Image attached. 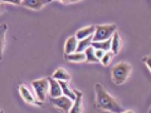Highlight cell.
Instances as JSON below:
<instances>
[{
    "mask_svg": "<svg viewBox=\"0 0 151 113\" xmlns=\"http://www.w3.org/2000/svg\"><path fill=\"white\" fill-rule=\"evenodd\" d=\"M94 89H96V106L100 108V109L108 111L111 113H122L124 112L122 106L101 86L100 83L96 84Z\"/></svg>",
    "mask_w": 151,
    "mask_h": 113,
    "instance_id": "obj_1",
    "label": "cell"
},
{
    "mask_svg": "<svg viewBox=\"0 0 151 113\" xmlns=\"http://www.w3.org/2000/svg\"><path fill=\"white\" fill-rule=\"evenodd\" d=\"M131 73V65L126 62H121L112 68V81L116 84H122L126 82Z\"/></svg>",
    "mask_w": 151,
    "mask_h": 113,
    "instance_id": "obj_2",
    "label": "cell"
},
{
    "mask_svg": "<svg viewBox=\"0 0 151 113\" xmlns=\"http://www.w3.org/2000/svg\"><path fill=\"white\" fill-rule=\"evenodd\" d=\"M117 28L115 24H106V25H97L93 34L92 41H103L107 39H111L112 35L117 31Z\"/></svg>",
    "mask_w": 151,
    "mask_h": 113,
    "instance_id": "obj_3",
    "label": "cell"
},
{
    "mask_svg": "<svg viewBox=\"0 0 151 113\" xmlns=\"http://www.w3.org/2000/svg\"><path fill=\"white\" fill-rule=\"evenodd\" d=\"M32 87L34 89V92L38 97V101L44 102L47 98V93L49 89V84H48V79L43 78V79H38V81L32 82Z\"/></svg>",
    "mask_w": 151,
    "mask_h": 113,
    "instance_id": "obj_4",
    "label": "cell"
},
{
    "mask_svg": "<svg viewBox=\"0 0 151 113\" xmlns=\"http://www.w3.org/2000/svg\"><path fill=\"white\" fill-rule=\"evenodd\" d=\"M52 104H54L57 108H59V109L64 113H69L70 107L73 104V101H70L69 98L64 97V96H60L57 98H52Z\"/></svg>",
    "mask_w": 151,
    "mask_h": 113,
    "instance_id": "obj_5",
    "label": "cell"
},
{
    "mask_svg": "<svg viewBox=\"0 0 151 113\" xmlns=\"http://www.w3.org/2000/svg\"><path fill=\"white\" fill-rule=\"evenodd\" d=\"M19 92H20V96L25 102L30 103V104H34V106H42V102L37 101L35 98L33 97V94L30 93V91L27 88V86H24V84H22V86L19 87Z\"/></svg>",
    "mask_w": 151,
    "mask_h": 113,
    "instance_id": "obj_6",
    "label": "cell"
},
{
    "mask_svg": "<svg viewBox=\"0 0 151 113\" xmlns=\"http://www.w3.org/2000/svg\"><path fill=\"white\" fill-rule=\"evenodd\" d=\"M48 79V84H49V89H48V93L50 94L52 98H57V97H60L62 96V89H60L59 86V82L55 81L53 78H47Z\"/></svg>",
    "mask_w": 151,
    "mask_h": 113,
    "instance_id": "obj_7",
    "label": "cell"
},
{
    "mask_svg": "<svg viewBox=\"0 0 151 113\" xmlns=\"http://www.w3.org/2000/svg\"><path fill=\"white\" fill-rule=\"evenodd\" d=\"M76 93V99L73 101V104L70 107L69 113H82L83 111V103H82V92L74 91Z\"/></svg>",
    "mask_w": 151,
    "mask_h": 113,
    "instance_id": "obj_8",
    "label": "cell"
},
{
    "mask_svg": "<svg viewBox=\"0 0 151 113\" xmlns=\"http://www.w3.org/2000/svg\"><path fill=\"white\" fill-rule=\"evenodd\" d=\"M48 3H49L48 0H24V1H20V5H24L27 8L39 10V9H42L44 5H47Z\"/></svg>",
    "mask_w": 151,
    "mask_h": 113,
    "instance_id": "obj_9",
    "label": "cell"
},
{
    "mask_svg": "<svg viewBox=\"0 0 151 113\" xmlns=\"http://www.w3.org/2000/svg\"><path fill=\"white\" fill-rule=\"evenodd\" d=\"M94 30H96V26L94 25H89V26H86V28H82V29H79L77 31V34H76V39H79V40H82V39H86V38L88 36H93L94 34Z\"/></svg>",
    "mask_w": 151,
    "mask_h": 113,
    "instance_id": "obj_10",
    "label": "cell"
},
{
    "mask_svg": "<svg viewBox=\"0 0 151 113\" xmlns=\"http://www.w3.org/2000/svg\"><path fill=\"white\" fill-rule=\"evenodd\" d=\"M77 44H78V40L76 39V36H69L68 40L65 41V46H64V55H68V54H72L76 53L77 50Z\"/></svg>",
    "mask_w": 151,
    "mask_h": 113,
    "instance_id": "obj_11",
    "label": "cell"
},
{
    "mask_svg": "<svg viewBox=\"0 0 151 113\" xmlns=\"http://www.w3.org/2000/svg\"><path fill=\"white\" fill-rule=\"evenodd\" d=\"M121 45H122V43H121L120 34L116 31L115 34L112 35V38H111V50L110 51H112L113 55L119 54L120 53V49H121Z\"/></svg>",
    "mask_w": 151,
    "mask_h": 113,
    "instance_id": "obj_12",
    "label": "cell"
},
{
    "mask_svg": "<svg viewBox=\"0 0 151 113\" xmlns=\"http://www.w3.org/2000/svg\"><path fill=\"white\" fill-rule=\"evenodd\" d=\"M52 78L55 79V81H58V82H69L70 81V74L65 69L59 68V69H57L54 72V74H53V77Z\"/></svg>",
    "mask_w": 151,
    "mask_h": 113,
    "instance_id": "obj_13",
    "label": "cell"
},
{
    "mask_svg": "<svg viewBox=\"0 0 151 113\" xmlns=\"http://www.w3.org/2000/svg\"><path fill=\"white\" fill-rule=\"evenodd\" d=\"M59 86H60V89H62V96L69 98L70 101L76 99V93L73 89H70V87L68 86V82H59Z\"/></svg>",
    "mask_w": 151,
    "mask_h": 113,
    "instance_id": "obj_14",
    "label": "cell"
},
{
    "mask_svg": "<svg viewBox=\"0 0 151 113\" xmlns=\"http://www.w3.org/2000/svg\"><path fill=\"white\" fill-rule=\"evenodd\" d=\"M91 46L93 49H100L103 51H110L111 50V39L103 40V41H92Z\"/></svg>",
    "mask_w": 151,
    "mask_h": 113,
    "instance_id": "obj_15",
    "label": "cell"
},
{
    "mask_svg": "<svg viewBox=\"0 0 151 113\" xmlns=\"http://www.w3.org/2000/svg\"><path fill=\"white\" fill-rule=\"evenodd\" d=\"M93 40V36H88L86 39H82V40H78V44H77V53H83L88 46H91V43Z\"/></svg>",
    "mask_w": 151,
    "mask_h": 113,
    "instance_id": "obj_16",
    "label": "cell"
},
{
    "mask_svg": "<svg viewBox=\"0 0 151 113\" xmlns=\"http://www.w3.org/2000/svg\"><path fill=\"white\" fill-rule=\"evenodd\" d=\"M6 29H8V25H6V24H1V25H0V59H1V56H3L4 45H5V34H6Z\"/></svg>",
    "mask_w": 151,
    "mask_h": 113,
    "instance_id": "obj_17",
    "label": "cell"
},
{
    "mask_svg": "<svg viewBox=\"0 0 151 113\" xmlns=\"http://www.w3.org/2000/svg\"><path fill=\"white\" fill-rule=\"evenodd\" d=\"M83 54H84V56H86L87 62H91V63H97L98 62L97 58L94 56V49L92 48V46H88V48L83 51Z\"/></svg>",
    "mask_w": 151,
    "mask_h": 113,
    "instance_id": "obj_18",
    "label": "cell"
},
{
    "mask_svg": "<svg viewBox=\"0 0 151 113\" xmlns=\"http://www.w3.org/2000/svg\"><path fill=\"white\" fill-rule=\"evenodd\" d=\"M65 58H67L68 60H70V62H83V60H86V56H84L83 53H72V54H68L65 55Z\"/></svg>",
    "mask_w": 151,
    "mask_h": 113,
    "instance_id": "obj_19",
    "label": "cell"
},
{
    "mask_svg": "<svg viewBox=\"0 0 151 113\" xmlns=\"http://www.w3.org/2000/svg\"><path fill=\"white\" fill-rule=\"evenodd\" d=\"M112 56H113L112 51H106L105 55L102 56V59L100 60V62H101L103 65H108V64L111 63V60H112Z\"/></svg>",
    "mask_w": 151,
    "mask_h": 113,
    "instance_id": "obj_20",
    "label": "cell"
},
{
    "mask_svg": "<svg viewBox=\"0 0 151 113\" xmlns=\"http://www.w3.org/2000/svg\"><path fill=\"white\" fill-rule=\"evenodd\" d=\"M106 51H103V50H100V49H94V56L97 58V60L100 62V60L102 59V56L105 55Z\"/></svg>",
    "mask_w": 151,
    "mask_h": 113,
    "instance_id": "obj_21",
    "label": "cell"
},
{
    "mask_svg": "<svg viewBox=\"0 0 151 113\" xmlns=\"http://www.w3.org/2000/svg\"><path fill=\"white\" fill-rule=\"evenodd\" d=\"M144 63L145 64H147V68L151 69V64H150V56H145L144 58Z\"/></svg>",
    "mask_w": 151,
    "mask_h": 113,
    "instance_id": "obj_22",
    "label": "cell"
},
{
    "mask_svg": "<svg viewBox=\"0 0 151 113\" xmlns=\"http://www.w3.org/2000/svg\"><path fill=\"white\" fill-rule=\"evenodd\" d=\"M4 5H5V3H4V1H0V14H3L4 10H5V6H4Z\"/></svg>",
    "mask_w": 151,
    "mask_h": 113,
    "instance_id": "obj_23",
    "label": "cell"
},
{
    "mask_svg": "<svg viewBox=\"0 0 151 113\" xmlns=\"http://www.w3.org/2000/svg\"><path fill=\"white\" fill-rule=\"evenodd\" d=\"M122 113H135V112H132V111H125V112H122Z\"/></svg>",
    "mask_w": 151,
    "mask_h": 113,
    "instance_id": "obj_24",
    "label": "cell"
}]
</instances>
